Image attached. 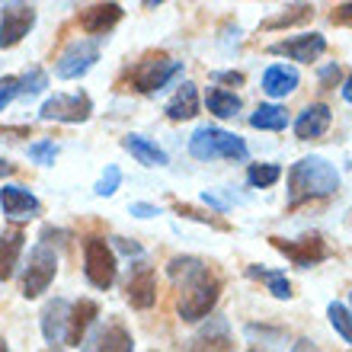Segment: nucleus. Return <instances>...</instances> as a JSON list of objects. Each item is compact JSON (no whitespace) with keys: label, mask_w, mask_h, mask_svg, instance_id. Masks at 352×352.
<instances>
[{"label":"nucleus","mask_w":352,"mask_h":352,"mask_svg":"<svg viewBox=\"0 0 352 352\" xmlns=\"http://www.w3.org/2000/svg\"><path fill=\"white\" fill-rule=\"evenodd\" d=\"M167 272L179 288L176 311L186 324H199L212 314L218 298H221V278L208 263L195 260V256H173Z\"/></svg>","instance_id":"f257e3e1"},{"label":"nucleus","mask_w":352,"mask_h":352,"mask_svg":"<svg viewBox=\"0 0 352 352\" xmlns=\"http://www.w3.org/2000/svg\"><path fill=\"white\" fill-rule=\"evenodd\" d=\"M340 189V170L324 157H301L288 170V205L327 199Z\"/></svg>","instance_id":"f03ea898"},{"label":"nucleus","mask_w":352,"mask_h":352,"mask_svg":"<svg viewBox=\"0 0 352 352\" xmlns=\"http://www.w3.org/2000/svg\"><path fill=\"white\" fill-rule=\"evenodd\" d=\"M189 154L195 160H214V157H224V160H247V141L234 131H224L218 125H199L189 138Z\"/></svg>","instance_id":"7ed1b4c3"},{"label":"nucleus","mask_w":352,"mask_h":352,"mask_svg":"<svg viewBox=\"0 0 352 352\" xmlns=\"http://www.w3.org/2000/svg\"><path fill=\"white\" fill-rule=\"evenodd\" d=\"M179 74H183V61L170 55H148L129 71V90L151 96V93H160L167 84H173Z\"/></svg>","instance_id":"20e7f679"},{"label":"nucleus","mask_w":352,"mask_h":352,"mask_svg":"<svg viewBox=\"0 0 352 352\" xmlns=\"http://www.w3.org/2000/svg\"><path fill=\"white\" fill-rule=\"evenodd\" d=\"M84 276L93 288H102V292L112 288V282L119 276V260L102 237H90L84 243Z\"/></svg>","instance_id":"39448f33"},{"label":"nucleus","mask_w":352,"mask_h":352,"mask_svg":"<svg viewBox=\"0 0 352 352\" xmlns=\"http://www.w3.org/2000/svg\"><path fill=\"white\" fill-rule=\"evenodd\" d=\"M58 276V253L48 243H36L29 253V266L23 272V295L38 298L42 292H48V285Z\"/></svg>","instance_id":"423d86ee"},{"label":"nucleus","mask_w":352,"mask_h":352,"mask_svg":"<svg viewBox=\"0 0 352 352\" xmlns=\"http://www.w3.org/2000/svg\"><path fill=\"white\" fill-rule=\"evenodd\" d=\"M269 243L276 247L282 256H285L292 266L298 269H311L317 263H324L330 256V247L320 234H307V237H298V241H282V237H269Z\"/></svg>","instance_id":"0eeeda50"},{"label":"nucleus","mask_w":352,"mask_h":352,"mask_svg":"<svg viewBox=\"0 0 352 352\" xmlns=\"http://www.w3.org/2000/svg\"><path fill=\"white\" fill-rule=\"evenodd\" d=\"M38 116L48 122H67V125H77V122H87L93 116V100L87 93H55L52 100L42 102Z\"/></svg>","instance_id":"6e6552de"},{"label":"nucleus","mask_w":352,"mask_h":352,"mask_svg":"<svg viewBox=\"0 0 352 352\" xmlns=\"http://www.w3.org/2000/svg\"><path fill=\"white\" fill-rule=\"evenodd\" d=\"M100 61V42L96 38H77L71 45L61 52L55 65V74L61 80H77V77H84L93 65Z\"/></svg>","instance_id":"1a4fd4ad"},{"label":"nucleus","mask_w":352,"mask_h":352,"mask_svg":"<svg viewBox=\"0 0 352 352\" xmlns=\"http://www.w3.org/2000/svg\"><path fill=\"white\" fill-rule=\"evenodd\" d=\"M32 26H36L32 3H3V10H0V48L19 45Z\"/></svg>","instance_id":"9d476101"},{"label":"nucleus","mask_w":352,"mask_h":352,"mask_svg":"<svg viewBox=\"0 0 352 352\" xmlns=\"http://www.w3.org/2000/svg\"><path fill=\"white\" fill-rule=\"evenodd\" d=\"M327 52V38L320 32H301V36H288L282 42L269 45V55H282L298 65H311Z\"/></svg>","instance_id":"9b49d317"},{"label":"nucleus","mask_w":352,"mask_h":352,"mask_svg":"<svg viewBox=\"0 0 352 352\" xmlns=\"http://www.w3.org/2000/svg\"><path fill=\"white\" fill-rule=\"evenodd\" d=\"M125 298H129V305L135 311L154 307V301H157V276H154V269L148 263H138L131 269L129 282H125Z\"/></svg>","instance_id":"f8f14e48"},{"label":"nucleus","mask_w":352,"mask_h":352,"mask_svg":"<svg viewBox=\"0 0 352 352\" xmlns=\"http://www.w3.org/2000/svg\"><path fill=\"white\" fill-rule=\"evenodd\" d=\"M330 125H333L330 106H327V102H311L295 119V135H298V141H317L330 131Z\"/></svg>","instance_id":"ddd939ff"},{"label":"nucleus","mask_w":352,"mask_h":352,"mask_svg":"<svg viewBox=\"0 0 352 352\" xmlns=\"http://www.w3.org/2000/svg\"><path fill=\"white\" fill-rule=\"evenodd\" d=\"M186 352H234V336L228 330V320L224 317H214L208 327H202L199 333L189 340V349Z\"/></svg>","instance_id":"4468645a"},{"label":"nucleus","mask_w":352,"mask_h":352,"mask_svg":"<svg viewBox=\"0 0 352 352\" xmlns=\"http://www.w3.org/2000/svg\"><path fill=\"white\" fill-rule=\"evenodd\" d=\"M0 208H3V214L7 218H13V221H26V218H36L38 214V199L29 189H23V186H3L0 189Z\"/></svg>","instance_id":"2eb2a0df"},{"label":"nucleus","mask_w":352,"mask_h":352,"mask_svg":"<svg viewBox=\"0 0 352 352\" xmlns=\"http://www.w3.org/2000/svg\"><path fill=\"white\" fill-rule=\"evenodd\" d=\"M122 13L125 10L119 3H93V7L80 10V29H84L87 36H102V32H109L119 23Z\"/></svg>","instance_id":"dca6fc26"},{"label":"nucleus","mask_w":352,"mask_h":352,"mask_svg":"<svg viewBox=\"0 0 352 352\" xmlns=\"http://www.w3.org/2000/svg\"><path fill=\"white\" fill-rule=\"evenodd\" d=\"M100 317V305L90 301V298H80L77 305H71V317H67V333H65V343L67 346H80L84 343L87 330L90 324Z\"/></svg>","instance_id":"f3484780"},{"label":"nucleus","mask_w":352,"mask_h":352,"mask_svg":"<svg viewBox=\"0 0 352 352\" xmlns=\"http://www.w3.org/2000/svg\"><path fill=\"white\" fill-rule=\"evenodd\" d=\"M298 84H301V77H298L295 67H288V65H269L266 74H263V93L272 96V100L292 96L298 90Z\"/></svg>","instance_id":"a211bd4d"},{"label":"nucleus","mask_w":352,"mask_h":352,"mask_svg":"<svg viewBox=\"0 0 352 352\" xmlns=\"http://www.w3.org/2000/svg\"><path fill=\"white\" fill-rule=\"evenodd\" d=\"M26 247V234L23 228H10L0 234V282H7L19 266V253Z\"/></svg>","instance_id":"6ab92c4d"},{"label":"nucleus","mask_w":352,"mask_h":352,"mask_svg":"<svg viewBox=\"0 0 352 352\" xmlns=\"http://www.w3.org/2000/svg\"><path fill=\"white\" fill-rule=\"evenodd\" d=\"M122 148L129 151L138 164H144V167H167L170 164L167 151L157 148V144L151 138H144V135H125V138H122Z\"/></svg>","instance_id":"aec40b11"},{"label":"nucleus","mask_w":352,"mask_h":352,"mask_svg":"<svg viewBox=\"0 0 352 352\" xmlns=\"http://www.w3.org/2000/svg\"><path fill=\"white\" fill-rule=\"evenodd\" d=\"M67 317H71V305H67L65 298H55V301H48L45 305V311H42V336H45L48 343L65 340Z\"/></svg>","instance_id":"412c9836"},{"label":"nucleus","mask_w":352,"mask_h":352,"mask_svg":"<svg viewBox=\"0 0 352 352\" xmlns=\"http://www.w3.org/2000/svg\"><path fill=\"white\" fill-rule=\"evenodd\" d=\"M87 352H135V340L122 324H109L106 330L96 333V340Z\"/></svg>","instance_id":"4be33fe9"},{"label":"nucleus","mask_w":352,"mask_h":352,"mask_svg":"<svg viewBox=\"0 0 352 352\" xmlns=\"http://www.w3.org/2000/svg\"><path fill=\"white\" fill-rule=\"evenodd\" d=\"M195 112H199V90H195V84L186 80V84L176 90L173 100L167 102V119L186 122V119H192Z\"/></svg>","instance_id":"5701e85b"},{"label":"nucleus","mask_w":352,"mask_h":352,"mask_svg":"<svg viewBox=\"0 0 352 352\" xmlns=\"http://www.w3.org/2000/svg\"><path fill=\"white\" fill-rule=\"evenodd\" d=\"M247 276L250 278H260L263 285L269 288V295L278 298V301H288L292 298V282L282 269H263V266H247Z\"/></svg>","instance_id":"b1692460"},{"label":"nucleus","mask_w":352,"mask_h":352,"mask_svg":"<svg viewBox=\"0 0 352 352\" xmlns=\"http://www.w3.org/2000/svg\"><path fill=\"white\" fill-rule=\"evenodd\" d=\"M250 125L260 131H285L288 112H285V106H276V102H260L256 112L250 116Z\"/></svg>","instance_id":"393cba45"},{"label":"nucleus","mask_w":352,"mask_h":352,"mask_svg":"<svg viewBox=\"0 0 352 352\" xmlns=\"http://www.w3.org/2000/svg\"><path fill=\"white\" fill-rule=\"evenodd\" d=\"M205 106H208V112L212 116H218V119H234L237 112H241V96L234 90H224V87H212L208 90V96H205Z\"/></svg>","instance_id":"a878e982"},{"label":"nucleus","mask_w":352,"mask_h":352,"mask_svg":"<svg viewBox=\"0 0 352 352\" xmlns=\"http://www.w3.org/2000/svg\"><path fill=\"white\" fill-rule=\"evenodd\" d=\"M307 16H314V7L311 3H295V7H285L278 16H269L260 29H282V26H295V23H305Z\"/></svg>","instance_id":"bb28decb"},{"label":"nucleus","mask_w":352,"mask_h":352,"mask_svg":"<svg viewBox=\"0 0 352 352\" xmlns=\"http://www.w3.org/2000/svg\"><path fill=\"white\" fill-rule=\"evenodd\" d=\"M278 179H282V167L278 164H250V170H247V183L253 189H269Z\"/></svg>","instance_id":"cd10ccee"},{"label":"nucleus","mask_w":352,"mask_h":352,"mask_svg":"<svg viewBox=\"0 0 352 352\" xmlns=\"http://www.w3.org/2000/svg\"><path fill=\"white\" fill-rule=\"evenodd\" d=\"M327 317H330V324H333V330L340 336H343V343L352 346V311L346 305H340V301H333V305L327 307Z\"/></svg>","instance_id":"c85d7f7f"},{"label":"nucleus","mask_w":352,"mask_h":352,"mask_svg":"<svg viewBox=\"0 0 352 352\" xmlns=\"http://www.w3.org/2000/svg\"><path fill=\"white\" fill-rule=\"evenodd\" d=\"M173 212L183 214V218H192V221L208 224V228H214V231H231V224L224 221V218H218V214H205V212H199V208H192V205H186V202H173Z\"/></svg>","instance_id":"c756f323"},{"label":"nucleus","mask_w":352,"mask_h":352,"mask_svg":"<svg viewBox=\"0 0 352 352\" xmlns=\"http://www.w3.org/2000/svg\"><path fill=\"white\" fill-rule=\"evenodd\" d=\"M122 186V170L116 167V164H109V167L102 170L100 176V183L93 186V192L100 195V199H109V195H116V189Z\"/></svg>","instance_id":"7c9ffc66"},{"label":"nucleus","mask_w":352,"mask_h":352,"mask_svg":"<svg viewBox=\"0 0 352 352\" xmlns=\"http://www.w3.org/2000/svg\"><path fill=\"white\" fill-rule=\"evenodd\" d=\"M55 157H58V144H55V141L42 138V141H32V144H29V160H36V164H42V167L55 164Z\"/></svg>","instance_id":"2f4dec72"},{"label":"nucleus","mask_w":352,"mask_h":352,"mask_svg":"<svg viewBox=\"0 0 352 352\" xmlns=\"http://www.w3.org/2000/svg\"><path fill=\"white\" fill-rule=\"evenodd\" d=\"M19 80V93H26V96H32V93H38V90H45L48 87V77H45V71L42 67H29L23 77H16Z\"/></svg>","instance_id":"473e14b6"},{"label":"nucleus","mask_w":352,"mask_h":352,"mask_svg":"<svg viewBox=\"0 0 352 352\" xmlns=\"http://www.w3.org/2000/svg\"><path fill=\"white\" fill-rule=\"evenodd\" d=\"M16 93H19V80H16V77H3V80H0V112L7 109L10 100H13Z\"/></svg>","instance_id":"72a5a7b5"},{"label":"nucleus","mask_w":352,"mask_h":352,"mask_svg":"<svg viewBox=\"0 0 352 352\" xmlns=\"http://www.w3.org/2000/svg\"><path fill=\"white\" fill-rule=\"evenodd\" d=\"M212 80H218V84H231V87H243L247 77H243L241 71H214Z\"/></svg>","instance_id":"f704fd0d"},{"label":"nucleus","mask_w":352,"mask_h":352,"mask_svg":"<svg viewBox=\"0 0 352 352\" xmlns=\"http://www.w3.org/2000/svg\"><path fill=\"white\" fill-rule=\"evenodd\" d=\"M330 19L340 23V26H352V3H340V7H333Z\"/></svg>","instance_id":"c9c22d12"},{"label":"nucleus","mask_w":352,"mask_h":352,"mask_svg":"<svg viewBox=\"0 0 352 352\" xmlns=\"http://www.w3.org/2000/svg\"><path fill=\"white\" fill-rule=\"evenodd\" d=\"M340 65H327V67H320V84L324 87H336V80H340Z\"/></svg>","instance_id":"e433bc0d"},{"label":"nucleus","mask_w":352,"mask_h":352,"mask_svg":"<svg viewBox=\"0 0 352 352\" xmlns=\"http://www.w3.org/2000/svg\"><path fill=\"white\" fill-rule=\"evenodd\" d=\"M131 214H135V218H154V214H160L157 212V205H148V202H135L129 208Z\"/></svg>","instance_id":"4c0bfd02"},{"label":"nucleus","mask_w":352,"mask_h":352,"mask_svg":"<svg viewBox=\"0 0 352 352\" xmlns=\"http://www.w3.org/2000/svg\"><path fill=\"white\" fill-rule=\"evenodd\" d=\"M116 247H119L122 253H129V256H141V247L135 241H125V237H116Z\"/></svg>","instance_id":"58836bf2"},{"label":"nucleus","mask_w":352,"mask_h":352,"mask_svg":"<svg viewBox=\"0 0 352 352\" xmlns=\"http://www.w3.org/2000/svg\"><path fill=\"white\" fill-rule=\"evenodd\" d=\"M343 100H346V102H349V106H352V74H349V77H346V80H343Z\"/></svg>","instance_id":"ea45409f"},{"label":"nucleus","mask_w":352,"mask_h":352,"mask_svg":"<svg viewBox=\"0 0 352 352\" xmlns=\"http://www.w3.org/2000/svg\"><path fill=\"white\" fill-rule=\"evenodd\" d=\"M13 170H16V167H13V164H10L7 157H0V179H3V176H10Z\"/></svg>","instance_id":"a19ab883"},{"label":"nucleus","mask_w":352,"mask_h":352,"mask_svg":"<svg viewBox=\"0 0 352 352\" xmlns=\"http://www.w3.org/2000/svg\"><path fill=\"white\" fill-rule=\"evenodd\" d=\"M292 352H320V349H317V346H311V343H307V340H301V343H298Z\"/></svg>","instance_id":"79ce46f5"},{"label":"nucleus","mask_w":352,"mask_h":352,"mask_svg":"<svg viewBox=\"0 0 352 352\" xmlns=\"http://www.w3.org/2000/svg\"><path fill=\"white\" fill-rule=\"evenodd\" d=\"M0 352H10V349H7V343H3V340H0Z\"/></svg>","instance_id":"37998d69"},{"label":"nucleus","mask_w":352,"mask_h":352,"mask_svg":"<svg viewBox=\"0 0 352 352\" xmlns=\"http://www.w3.org/2000/svg\"><path fill=\"white\" fill-rule=\"evenodd\" d=\"M349 305H352V295H349Z\"/></svg>","instance_id":"c03bdc74"},{"label":"nucleus","mask_w":352,"mask_h":352,"mask_svg":"<svg viewBox=\"0 0 352 352\" xmlns=\"http://www.w3.org/2000/svg\"><path fill=\"white\" fill-rule=\"evenodd\" d=\"M250 352H256V349H250Z\"/></svg>","instance_id":"a18cd8bd"},{"label":"nucleus","mask_w":352,"mask_h":352,"mask_svg":"<svg viewBox=\"0 0 352 352\" xmlns=\"http://www.w3.org/2000/svg\"><path fill=\"white\" fill-rule=\"evenodd\" d=\"M154 352H157V349H154Z\"/></svg>","instance_id":"49530a36"},{"label":"nucleus","mask_w":352,"mask_h":352,"mask_svg":"<svg viewBox=\"0 0 352 352\" xmlns=\"http://www.w3.org/2000/svg\"><path fill=\"white\" fill-rule=\"evenodd\" d=\"M48 352H52V349H48Z\"/></svg>","instance_id":"de8ad7c7"}]
</instances>
